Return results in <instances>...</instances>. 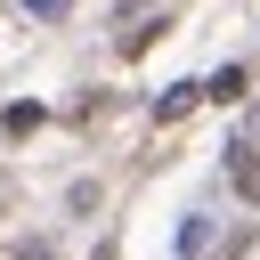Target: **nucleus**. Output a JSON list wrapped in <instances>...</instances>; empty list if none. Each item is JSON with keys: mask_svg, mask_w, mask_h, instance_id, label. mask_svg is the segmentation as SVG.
I'll return each instance as SVG.
<instances>
[{"mask_svg": "<svg viewBox=\"0 0 260 260\" xmlns=\"http://www.w3.org/2000/svg\"><path fill=\"white\" fill-rule=\"evenodd\" d=\"M195 98H203V81H179V89H162V98H154V122H179Z\"/></svg>", "mask_w": 260, "mask_h": 260, "instance_id": "obj_1", "label": "nucleus"}, {"mask_svg": "<svg viewBox=\"0 0 260 260\" xmlns=\"http://www.w3.org/2000/svg\"><path fill=\"white\" fill-rule=\"evenodd\" d=\"M24 8H32V16H65V0H24Z\"/></svg>", "mask_w": 260, "mask_h": 260, "instance_id": "obj_3", "label": "nucleus"}, {"mask_svg": "<svg viewBox=\"0 0 260 260\" xmlns=\"http://www.w3.org/2000/svg\"><path fill=\"white\" fill-rule=\"evenodd\" d=\"M203 98H219V106H228V98H244V65H219V73L203 81Z\"/></svg>", "mask_w": 260, "mask_h": 260, "instance_id": "obj_2", "label": "nucleus"}]
</instances>
